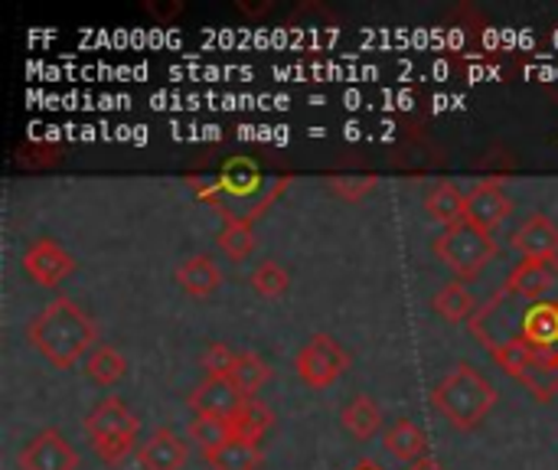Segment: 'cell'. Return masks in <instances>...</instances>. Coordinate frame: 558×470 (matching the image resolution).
I'll return each mask as SVG.
<instances>
[{"mask_svg":"<svg viewBox=\"0 0 558 470\" xmlns=\"http://www.w3.org/2000/svg\"><path fill=\"white\" fill-rule=\"evenodd\" d=\"M29 347L49 360L56 370H72L78 360H85L98 344L95 321L72 301V298H52L26 327Z\"/></svg>","mask_w":558,"mask_h":470,"instance_id":"obj_1","label":"cell"},{"mask_svg":"<svg viewBox=\"0 0 558 470\" xmlns=\"http://www.w3.org/2000/svg\"><path fill=\"white\" fill-rule=\"evenodd\" d=\"M432 402L448 419V425H454L461 432H471V429H477L494 412L497 389H494V383L481 370H474L471 363H458L435 386Z\"/></svg>","mask_w":558,"mask_h":470,"instance_id":"obj_2","label":"cell"},{"mask_svg":"<svg viewBox=\"0 0 558 470\" xmlns=\"http://www.w3.org/2000/svg\"><path fill=\"white\" fill-rule=\"evenodd\" d=\"M137 432H141V419L118 396H105L85 419V435L92 442V451L105 465H121L134 451H141Z\"/></svg>","mask_w":558,"mask_h":470,"instance_id":"obj_3","label":"cell"},{"mask_svg":"<svg viewBox=\"0 0 558 470\" xmlns=\"http://www.w3.org/2000/svg\"><path fill=\"white\" fill-rule=\"evenodd\" d=\"M432 249H435L438 262H445L461 281H477L484 275V268L497 258L494 232H484L468 219L441 229V236L435 239Z\"/></svg>","mask_w":558,"mask_h":470,"instance_id":"obj_4","label":"cell"},{"mask_svg":"<svg viewBox=\"0 0 558 470\" xmlns=\"http://www.w3.org/2000/svg\"><path fill=\"white\" fill-rule=\"evenodd\" d=\"M490 353H494L497 366L507 376H513L517 383H523L539 402H549L558 393V353H543L520 337Z\"/></svg>","mask_w":558,"mask_h":470,"instance_id":"obj_5","label":"cell"},{"mask_svg":"<svg viewBox=\"0 0 558 470\" xmlns=\"http://www.w3.org/2000/svg\"><path fill=\"white\" fill-rule=\"evenodd\" d=\"M350 370V353L330 334H311L307 344L294 353V373L311 389L333 386Z\"/></svg>","mask_w":558,"mask_h":470,"instance_id":"obj_6","label":"cell"},{"mask_svg":"<svg viewBox=\"0 0 558 470\" xmlns=\"http://www.w3.org/2000/svg\"><path fill=\"white\" fill-rule=\"evenodd\" d=\"M20 470H78V455L59 429L36 432L16 455Z\"/></svg>","mask_w":558,"mask_h":470,"instance_id":"obj_7","label":"cell"},{"mask_svg":"<svg viewBox=\"0 0 558 470\" xmlns=\"http://www.w3.org/2000/svg\"><path fill=\"white\" fill-rule=\"evenodd\" d=\"M72 268L75 258L49 236H36L23 252V272L43 288H56L65 275H72Z\"/></svg>","mask_w":558,"mask_h":470,"instance_id":"obj_8","label":"cell"},{"mask_svg":"<svg viewBox=\"0 0 558 470\" xmlns=\"http://www.w3.org/2000/svg\"><path fill=\"white\" fill-rule=\"evenodd\" d=\"M245 402L248 399L235 389L232 379H216V376H206L186 399L196 419H235Z\"/></svg>","mask_w":558,"mask_h":470,"instance_id":"obj_9","label":"cell"},{"mask_svg":"<svg viewBox=\"0 0 558 470\" xmlns=\"http://www.w3.org/2000/svg\"><path fill=\"white\" fill-rule=\"evenodd\" d=\"M558 285L556 275V258L553 262H536V258H523L510 278L504 281V291L513 294L523 304H539L549 298V291Z\"/></svg>","mask_w":558,"mask_h":470,"instance_id":"obj_10","label":"cell"},{"mask_svg":"<svg viewBox=\"0 0 558 470\" xmlns=\"http://www.w3.org/2000/svg\"><path fill=\"white\" fill-rule=\"evenodd\" d=\"M513 213V200L497 180H484L468 193V222H474L484 232H494L504 226Z\"/></svg>","mask_w":558,"mask_h":470,"instance_id":"obj_11","label":"cell"},{"mask_svg":"<svg viewBox=\"0 0 558 470\" xmlns=\"http://www.w3.org/2000/svg\"><path fill=\"white\" fill-rule=\"evenodd\" d=\"M513 249L523 258H536V262H553L558 255V222L549 219L546 213H533L513 236H510Z\"/></svg>","mask_w":558,"mask_h":470,"instance_id":"obj_12","label":"cell"},{"mask_svg":"<svg viewBox=\"0 0 558 470\" xmlns=\"http://www.w3.org/2000/svg\"><path fill=\"white\" fill-rule=\"evenodd\" d=\"M177 285L183 288V294L190 298H209L213 291L222 288V268L213 255L206 252H196L190 258L180 262L177 268Z\"/></svg>","mask_w":558,"mask_h":470,"instance_id":"obj_13","label":"cell"},{"mask_svg":"<svg viewBox=\"0 0 558 470\" xmlns=\"http://www.w3.org/2000/svg\"><path fill=\"white\" fill-rule=\"evenodd\" d=\"M520 340L543 353H558V301H539L526 308Z\"/></svg>","mask_w":558,"mask_h":470,"instance_id":"obj_14","label":"cell"},{"mask_svg":"<svg viewBox=\"0 0 558 470\" xmlns=\"http://www.w3.org/2000/svg\"><path fill=\"white\" fill-rule=\"evenodd\" d=\"M144 470H180L186 465V445L173 429H157L137 451Z\"/></svg>","mask_w":558,"mask_h":470,"instance_id":"obj_15","label":"cell"},{"mask_svg":"<svg viewBox=\"0 0 558 470\" xmlns=\"http://www.w3.org/2000/svg\"><path fill=\"white\" fill-rule=\"evenodd\" d=\"M383 448L386 455H392L396 461L415 465L428 458V435L412 422V419H399L386 435H383Z\"/></svg>","mask_w":558,"mask_h":470,"instance_id":"obj_16","label":"cell"},{"mask_svg":"<svg viewBox=\"0 0 558 470\" xmlns=\"http://www.w3.org/2000/svg\"><path fill=\"white\" fill-rule=\"evenodd\" d=\"M340 422H343V429H347L356 442H369V438H376L379 429H383V409H379V402H376L373 396L360 393V396H353V399L343 406Z\"/></svg>","mask_w":558,"mask_h":470,"instance_id":"obj_17","label":"cell"},{"mask_svg":"<svg viewBox=\"0 0 558 470\" xmlns=\"http://www.w3.org/2000/svg\"><path fill=\"white\" fill-rule=\"evenodd\" d=\"M258 445H262L258 438L235 435L222 448H216V451H209L203 458L213 465V470H258V465H262V448Z\"/></svg>","mask_w":558,"mask_h":470,"instance_id":"obj_18","label":"cell"},{"mask_svg":"<svg viewBox=\"0 0 558 470\" xmlns=\"http://www.w3.org/2000/svg\"><path fill=\"white\" fill-rule=\"evenodd\" d=\"M425 209L435 222H441L448 229V226H458L468 219V196L454 183H435L425 193Z\"/></svg>","mask_w":558,"mask_h":470,"instance_id":"obj_19","label":"cell"},{"mask_svg":"<svg viewBox=\"0 0 558 470\" xmlns=\"http://www.w3.org/2000/svg\"><path fill=\"white\" fill-rule=\"evenodd\" d=\"M124 373H128V357L114 344H98L85 357V376L101 389H111L114 383H121Z\"/></svg>","mask_w":558,"mask_h":470,"instance_id":"obj_20","label":"cell"},{"mask_svg":"<svg viewBox=\"0 0 558 470\" xmlns=\"http://www.w3.org/2000/svg\"><path fill=\"white\" fill-rule=\"evenodd\" d=\"M252 219L255 216H232V213H226V226L219 229L216 245H219V252L229 262H242V258L252 255V249H255V226H252Z\"/></svg>","mask_w":558,"mask_h":470,"instance_id":"obj_21","label":"cell"},{"mask_svg":"<svg viewBox=\"0 0 558 470\" xmlns=\"http://www.w3.org/2000/svg\"><path fill=\"white\" fill-rule=\"evenodd\" d=\"M432 304H435V314L441 321H448V324H464V321L471 324V317L477 314V301H474V294L468 291L464 281L441 285Z\"/></svg>","mask_w":558,"mask_h":470,"instance_id":"obj_22","label":"cell"},{"mask_svg":"<svg viewBox=\"0 0 558 470\" xmlns=\"http://www.w3.org/2000/svg\"><path fill=\"white\" fill-rule=\"evenodd\" d=\"M235 383V389L245 396V399H255V393L271 379V366L268 360H262L258 353H239V363L229 376Z\"/></svg>","mask_w":558,"mask_h":470,"instance_id":"obj_23","label":"cell"},{"mask_svg":"<svg viewBox=\"0 0 558 470\" xmlns=\"http://www.w3.org/2000/svg\"><path fill=\"white\" fill-rule=\"evenodd\" d=\"M229 438H235L232 419H193L190 422V442L203 448V455L222 448Z\"/></svg>","mask_w":558,"mask_h":470,"instance_id":"obj_24","label":"cell"},{"mask_svg":"<svg viewBox=\"0 0 558 470\" xmlns=\"http://www.w3.org/2000/svg\"><path fill=\"white\" fill-rule=\"evenodd\" d=\"M252 288H255V294H262V298H281V294L291 288V275H288L275 258H265V262H258L255 272H252Z\"/></svg>","mask_w":558,"mask_h":470,"instance_id":"obj_25","label":"cell"},{"mask_svg":"<svg viewBox=\"0 0 558 470\" xmlns=\"http://www.w3.org/2000/svg\"><path fill=\"white\" fill-rule=\"evenodd\" d=\"M330 190H333L340 200L360 203L366 193H373V190H376V177H373V173H347V177H333V180H330Z\"/></svg>","mask_w":558,"mask_h":470,"instance_id":"obj_26","label":"cell"},{"mask_svg":"<svg viewBox=\"0 0 558 470\" xmlns=\"http://www.w3.org/2000/svg\"><path fill=\"white\" fill-rule=\"evenodd\" d=\"M235 363H239V353H232L226 344H209L203 353V370L206 376H216V379H229Z\"/></svg>","mask_w":558,"mask_h":470,"instance_id":"obj_27","label":"cell"},{"mask_svg":"<svg viewBox=\"0 0 558 470\" xmlns=\"http://www.w3.org/2000/svg\"><path fill=\"white\" fill-rule=\"evenodd\" d=\"M409 470H445V465H438L435 458H425V461H415V465H409Z\"/></svg>","mask_w":558,"mask_h":470,"instance_id":"obj_28","label":"cell"},{"mask_svg":"<svg viewBox=\"0 0 558 470\" xmlns=\"http://www.w3.org/2000/svg\"><path fill=\"white\" fill-rule=\"evenodd\" d=\"M356 470H379V468H376V465H360Z\"/></svg>","mask_w":558,"mask_h":470,"instance_id":"obj_29","label":"cell"}]
</instances>
